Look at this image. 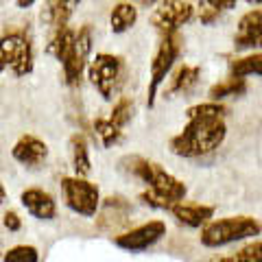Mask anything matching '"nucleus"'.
Wrapping results in <instances>:
<instances>
[{
    "label": "nucleus",
    "instance_id": "obj_19",
    "mask_svg": "<svg viewBox=\"0 0 262 262\" xmlns=\"http://www.w3.org/2000/svg\"><path fill=\"white\" fill-rule=\"evenodd\" d=\"M234 48L236 51H256V48H262V24L241 29L234 37Z\"/></svg>",
    "mask_w": 262,
    "mask_h": 262
},
{
    "label": "nucleus",
    "instance_id": "obj_25",
    "mask_svg": "<svg viewBox=\"0 0 262 262\" xmlns=\"http://www.w3.org/2000/svg\"><path fill=\"white\" fill-rule=\"evenodd\" d=\"M134 112H136L134 101H129V98H120V101L114 105L112 116H110V122H114V125H116L118 129H122L131 118H134Z\"/></svg>",
    "mask_w": 262,
    "mask_h": 262
},
{
    "label": "nucleus",
    "instance_id": "obj_28",
    "mask_svg": "<svg viewBox=\"0 0 262 262\" xmlns=\"http://www.w3.org/2000/svg\"><path fill=\"white\" fill-rule=\"evenodd\" d=\"M256 24H262V9H253L247 15H243L241 22H238V31L241 29H249V27H256Z\"/></svg>",
    "mask_w": 262,
    "mask_h": 262
},
{
    "label": "nucleus",
    "instance_id": "obj_16",
    "mask_svg": "<svg viewBox=\"0 0 262 262\" xmlns=\"http://www.w3.org/2000/svg\"><path fill=\"white\" fill-rule=\"evenodd\" d=\"M138 9L131 3H118L110 13V27L114 33H125L136 24Z\"/></svg>",
    "mask_w": 262,
    "mask_h": 262
},
{
    "label": "nucleus",
    "instance_id": "obj_8",
    "mask_svg": "<svg viewBox=\"0 0 262 262\" xmlns=\"http://www.w3.org/2000/svg\"><path fill=\"white\" fill-rule=\"evenodd\" d=\"M164 236H166V223L160 219L149 221V223H142L134 229H129L125 234H118L114 238V245L125 251H146L153 245H158Z\"/></svg>",
    "mask_w": 262,
    "mask_h": 262
},
{
    "label": "nucleus",
    "instance_id": "obj_24",
    "mask_svg": "<svg viewBox=\"0 0 262 262\" xmlns=\"http://www.w3.org/2000/svg\"><path fill=\"white\" fill-rule=\"evenodd\" d=\"M245 90H247V85H245V79H229L225 81V83H219L210 90V98H212V103H216L221 101V98H225V96H238L243 94Z\"/></svg>",
    "mask_w": 262,
    "mask_h": 262
},
{
    "label": "nucleus",
    "instance_id": "obj_33",
    "mask_svg": "<svg viewBox=\"0 0 262 262\" xmlns=\"http://www.w3.org/2000/svg\"><path fill=\"white\" fill-rule=\"evenodd\" d=\"M245 3H249V5H262V0H245Z\"/></svg>",
    "mask_w": 262,
    "mask_h": 262
},
{
    "label": "nucleus",
    "instance_id": "obj_3",
    "mask_svg": "<svg viewBox=\"0 0 262 262\" xmlns=\"http://www.w3.org/2000/svg\"><path fill=\"white\" fill-rule=\"evenodd\" d=\"M129 162H131L129 170L140 179V182H144L146 186H149V190L166 196L173 206L175 203H182L186 199V194H188L186 184L182 182V179H177L175 175H170L166 168L160 166V164L142 160V158H131Z\"/></svg>",
    "mask_w": 262,
    "mask_h": 262
},
{
    "label": "nucleus",
    "instance_id": "obj_23",
    "mask_svg": "<svg viewBox=\"0 0 262 262\" xmlns=\"http://www.w3.org/2000/svg\"><path fill=\"white\" fill-rule=\"evenodd\" d=\"M94 131H96V136L101 138V142H103L105 149L114 146L120 140V136H122V129H118L114 122H110V118H96L94 120Z\"/></svg>",
    "mask_w": 262,
    "mask_h": 262
},
{
    "label": "nucleus",
    "instance_id": "obj_30",
    "mask_svg": "<svg viewBox=\"0 0 262 262\" xmlns=\"http://www.w3.org/2000/svg\"><path fill=\"white\" fill-rule=\"evenodd\" d=\"M35 3H37V0H15V5H18L20 9H29V7L35 5Z\"/></svg>",
    "mask_w": 262,
    "mask_h": 262
},
{
    "label": "nucleus",
    "instance_id": "obj_21",
    "mask_svg": "<svg viewBox=\"0 0 262 262\" xmlns=\"http://www.w3.org/2000/svg\"><path fill=\"white\" fill-rule=\"evenodd\" d=\"M196 79H199V68H190V66H184V68L177 70V75L173 77L170 81V88H168V96H173L177 92H186V90H190Z\"/></svg>",
    "mask_w": 262,
    "mask_h": 262
},
{
    "label": "nucleus",
    "instance_id": "obj_14",
    "mask_svg": "<svg viewBox=\"0 0 262 262\" xmlns=\"http://www.w3.org/2000/svg\"><path fill=\"white\" fill-rule=\"evenodd\" d=\"M75 39H77V31L70 29V27H63L59 31H53L51 37H48V46H46V53L55 57L57 61H63L68 53L72 51V46H75Z\"/></svg>",
    "mask_w": 262,
    "mask_h": 262
},
{
    "label": "nucleus",
    "instance_id": "obj_10",
    "mask_svg": "<svg viewBox=\"0 0 262 262\" xmlns=\"http://www.w3.org/2000/svg\"><path fill=\"white\" fill-rule=\"evenodd\" d=\"M20 203L22 208L27 210V214H31L37 221H55L57 219V201L55 196L44 190V188H24L20 192Z\"/></svg>",
    "mask_w": 262,
    "mask_h": 262
},
{
    "label": "nucleus",
    "instance_id": "obj_13",
    "mask_svg": "<svg viewBox=\"0 0 262 262\" xmlns=\"http://www.w3.org/2000/svg\"><path fill=\"white\" fill-rule=\"evenodd\" d=\"M170 214L175 216V221L179 225L199 229L206 227L212 219H214V208L212 206H201V203H175L170 208Z\"/></svg>",
    "mask_w": 262,
    "mask_h": 262
},
{
    "label": "nucleus",
    "instance_id": "obj_22",
    "mask_svg": "<svg viewBox=\"0 0 262 262\" xmlns=\"http://www.w3.org/2000/svg\"><path fill=\"white\" fill-rule=\"evenodd\" d=\"M3 262H39V249L35 245H13L3 253Z\"/></svg>",
    "mask_w": 262,
    "mask_h": 262
},
{
    "label": "nucleus",
    "instance_id": "obj_29",
    "mask_svg": "<svg viewBox=\"0 0 262 262\" xmlns=\"http://www.w3.org/2000/svg\"><path fill=\"white\" fill-rule=\"evenodd\" d=\"M201 3H206L210 9H214V11H227L236 5V0H201Z\"/></svg>",
    "mask_w": 262,
    "mask_h": 262
},
{
    "label": "nucleus",
    "instance_id": "obj_17",
    "mask_svg": "<svg viewBox=\"0 0 262 262\" xmlns=\"http://www.w3.org/2000/svg\"><path fill=\"white\" fill-rule=\"evenodd\" d=\"M262 77V53L247 55L243 59H236L232 63V79H245V77Z\"/></svg>",
    "mask_w": 262,
    "mask_h": 262
},
{
    "label": "nucleus",
    "instance_id": "obj_27",
    "mask_svg": "<svg viewBox=\"0 0 262 262\" xmlns=\"http://www.w3.org/2000/svg\"><path fill=\"white\" fill-rule=\"evenodd\" d=\"M3 227L7 229V232H11V234L20 232V229H22V219H20L18 212H15V210H7L3 214Z\"/></svg>",
    "mask_w": 262,
    "mask_h": 262
},
{
    "label": "nucleus",
    "instance_id": "obj_1",
    "mask_svg": "<svg viewBox=\"0 0 262 262\" xmlns=\"http://www.w3.org/2000/svg\"><path fill=\"white\" fill-rule=\"evenodd\" d=\"M225 107L221 103H203L194 105L186 112V127L170 140V151L179 158H201L216 151L227 136L225 125Z\"/></svg>",
    "mask_w": 262,
    "mask_h": 262
},
{
    "label": "nucleus",
    "instance_id": "obj_18",
    "mask_svg": "<svg viewBox=\"0 0 262 262\" xmlns=\"http://www.w3.org/2000/svg\"><path fill=\"white\" fill-rule=\"evenodd\" d=\"M214 262H262V241H251Z\"/></svg>",
    "mask_w": 262,
    "mask_h": 262
},
{
    "label": "nucleus",
    "instance_id": "obj_5",
    "mask_svg": "<svg viewBox=\"0 0 262 262\" xmlns=\"http://www.w3.org/2000/svg\"><path fill=\"white\" fill-rule=\"evenodd\" d=\"M61 192L68 210L83 219H94L101 210V190L83 177H63Z\"/></svg>",
    "mask_w": 262,
    "mask_h": 262
},
{
    "label": "nucleus",
    "instance_id": "obj_2",
    "mask_svg": "<svg viewBox=\"0 0 262 262\" xmlns=\"http://www.w3.org/2000/svg\"><path fill=\"white\" fill-rule=\"evenodd\" d=\"M262 232V225L256 216H223L210 221L206 227H201L199 243L208 249H221L234 243H243L256 238Z\"/></svg>",
    "mask_w": 262,
    "mask_h": 262
},
{
    "label": "nucleus",
    "instance_id": "obj_12",
    "mask_svg": "<svg viewBox=\"0 0 262 262\" xmlns=\"http://www.w3.org/2000/svg\"><path fill=\"white\" fill-rule=\"evenodd\" d=\"M81 5V0H44L42 11H39V20L44 27L53 31H59L63 27H68V22L72 18L75 9Z\"/></svg>",
    "mask_w": 262,
    "mask_h": 262
},
{
    "label": "nucleus",
    "instance_id": "obj_26",
    "mask_svg": "<svg viewBox=\"0 0 262 262\" xmlns=\"http://www.w3.org/2000/svg\"><path fill=\"white\" fill-rule=\"evenodd\" d=\"M140 201L144 203V206L155 208V210H168V212H170V208H173V203H170L166 196H162V194L153 192V190H144V192L140 194Z\"/></svg>",
    "mask_w": 262,
    "mask_h": 262
},
{
    "label": "nucleus",
    "instance_id": "obj_20",
    "mask_svg": "<svg viewBox=\"0 0 262 262\" xmlns=\"http://www.w3.org/2000/svg\"><path fill=\"white\" fill-rule=\"evenodd\" d=\"M11 72L15 77H27L33 72V42L31 37H27V42L22 44V48L15 55V59L11 61Z\"/></svg>",
    "mask_w": 262,
    "mask_h": 262
},
{
    "label": "nucleus",
    "instance_id": "obj_4",
    "mask_svg": "<svg viewBox=\"0 0 262 262\" xmlns=\"http://www.w3.org/2000/svg\"><path fill=\"white\" fill-rule=\"evenodd\" d=\"M88 79L105 101H114L125 83V61L118 55L98 53L88 63Z\"/></svg>",
    "mask_w": 262,
    "mask_h": 262
},
{
    "label": "nucleus",
    "instance_id": "obj_11",
    "mask_svg": "<svg viewBox=\"0 0 262 262\" xmlns=\"http://www.w3.org/2000/svg\"><path fill=\"white\" fill-rule=\"evenodd\" d=\"M48 153L51 151H48V144L44 140H39L37 136L27 134L13 144L11 158L18 164H22L24 168H39L46 164Z\"/></svg>",
    "mask_w": 262,
    "mask_h": 262
},
{
    "label": "nucleus",
    "instance_id": "obj_31",
    "mask_svg": "<svg viewBox=\"0 0 262 262\" xmlns=\"http://www.w3.org/2000/svg\"><path fill=\"white\" fill-rule=\"evenodd\" d=\"M5 203H7V188L0 182V206H5Z\"/></svg>",
    "mask_w": 262,
    "mask_h": 262
},
{
    "label": "nucleus",
    "instance_id": "obj_9",
    "mask_svg": "<svg viewBox=\"0 0 262 262\" xmlns=\"http://www.w3.org/2000/svg\"><path fill=\"white\" fill-rule=\"evenodd\" d=\"M177 55H179V44H177L175 33H173V35H166V37H164V42L160 44L158 53H155L153 61H151L149 107H153V103H155V94H158V90H160V85L164 83V79H166V75L170 72V68L175 66Z\"/></svg>",
    "mask_w": 262,
    "mask_h": 262
},
{
    "label": "nucleus",
    "instance_id": "obj_32",
    "mask_svg": "<svg viewBox=\"0 0 262 262\" xmlns=\"http://www.w3.org/2000/svg\"><path fill=\"white\" fill-rule=\"evenodd\" d=\"M5 68H7V66H5V61H3V57H0V75L5 72Z\"/></svg>",
    "mask_w": 262,
    "mask_h": 262
},
{
    "label": "nucleus",
    "instance_id": "obj_7",
    "mask_svg": "<svg viewBox=\"0 0 262 262\" xmlns=\"http://www.w3.org/2000/svg\"><path fill=\"white\" fill-rule=\"evenodd\" d=\"M92 44H94V35H92V27H81L77 31V39H75V46L72 51L68 53V57L61 61V68H63V79L68 85H77L81 81V75L83 70L88 68V59H90V53H92Z\"/></svg>",
    "mask_w": 262,
    "mask_h": 262
},
{
    "label": "nucleus",
    "instance_id": "obj_15",
    "mask_svg": "<svg viewBox=\"0 0 262 262\" xmlns=\"http://www.w3.org/2000/svg\"><path fill=\"white\" fill-rule=\"evenodd\" d=\"M70 160H72V168H75V177H88L92 173V162H90V149H88V140L83 136L75 134L70 138Z\"/></svg>",
    "mask_w": 262,
    "mask_h": 262
},
{
    "label": "nucleus",
    "instance_id": "obj_6",
    "mask_svg": "<svg viewBox=\"0 0 262 262\" xmlns=\"http://www.w3.org/2000/svg\"><path fill=\"white\" fill-rule=\"evenodd\" d=\"M192 15L194 7L190 0H162L151 15V24L164 35H173L179 27L192 20Z\"/></svg>",
    "mask_w": 262,
    "mask_h": 262
}]
</instances>
